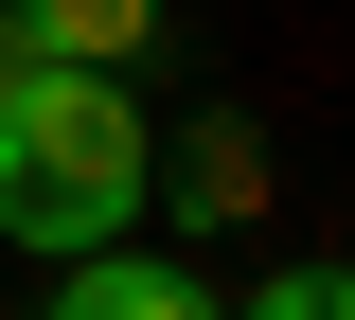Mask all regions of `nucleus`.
Here are the masks:
<instances>
[{
    "mask_svg": "<svg viewBox=\"0 0 355 320\" xmlns=\"http://www.w3.org/2000/svg\"><path fill=\"white\" fill-rule=\"evenodd\" d=\"M160 214V125H142L125 71H53L18 53L0 71V249L18 267H89Z\"/></svg>",
    "mask_w": 355,
    "mask_h": 320,
    "instance_id": "1",
    "label": "nucleus"
},
{
    "mask_svg": "<svg viewBox=\"0 0 355 320\" xmlns=\"http://www.w3.org/2000/svg\"><path fill=\"white\" fill-rule=\"evenodd\" d=\"M36 320H231V303H214L196 267H178V249H142V231H125V249H89V267L53 285Z\"/></svg>",
    "mask_w": 355,
    "mask_h": 320,
    "instance_id": "2",
    "label": "nucleus"
},
{
    "mask_svg": "<svg viewBox=\"0 0 355 320\" xmlns=\"http://www.w3.org/2000/svg\"><path fill=\"white\" fill-rule=\"evenodd\" d=\"M160 18H178V0H0V36L53 53V71H142V53H160Z\"/></svg>",
    "mask_w": 355,
    "mask_h": 320,
    "instance_id": "3",
    "label": "nucleus"
},
{
    "mask_svg": "<svg viewBox=\"0 0 355 320\" xmlns=\"http://www.w3.org/2000/svg\"><path fill=\"white\" fill-rule=\"evenodd\" d=\"M160 178H178V231H249V214H266V142L214 107V125H178V160H160Z\"/></svg>",
    "mask_w": 355,
    "mask_h": 320,
    "instance_id": "4",
    "label": "nucleus"
},
{
    "mask_svg": "<svg viewBox=\"0 0 355 320\" xmlns=\"http://www.w3.org/2000/svg\"><path fill=\"white\" fill-rule=\"evenodd\" d=\"M231 320H355V249H302V267H266Z\"/></svg>",
    "mask_w": 355,
    "mask_h": 320,
    "instance_id": "5",
    "label": "nucleus"
},
{
    "mask_svg": "<svg viewBox=\"0 0 355 320\" xmlns=\"http://www.w3.org/2000/svg\"><path fill=\"white\" fill-rule=\"evenodd\" d=\"M0 71H18V36H0Z\"/></svg>",
    "mask_w": 355,
    "mask_h": 320,
    "instance_id": "6",
    "label": "nucleus"
}]
</instances>
